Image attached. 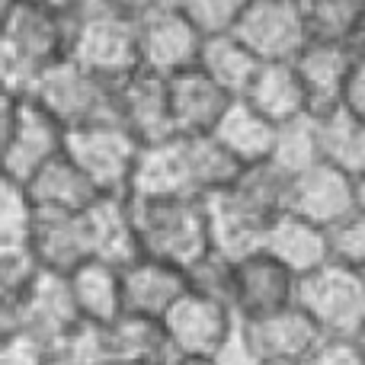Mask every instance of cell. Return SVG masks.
I'll list each match as a JSON object with an SVG mask.
<instances>
[{
	"label": "cell",
	"mask_w": 365,
	"mask_h": 365,
	"mask_svg": "<svg viewBox=\"0 0 365 365\" xmlns=\"http://www.w3.org/2000/svg\"><path fill=\"white\" fill-rule=\"evenodd\" d=\"M244 167L221 148L215 135H173L158 145L141 148L132 192L141 199L154 195H205L231 186Z\"/></svg>",
	"instance_id": "1"
},
{
	"label": "cell",
	"mask_w": 365,
	"mask_h": 365,
	"mask_svg": "<svg viewBox=\"0 0 365 365\" xmlns=\"http://www.w3.org/2000/svg\"><path fill=\"white\" fill-rule=\"evenodd\" d=\"M74 16L36 0H4L0 10V74L4 93H32L38 77L71 55Z\"/></svg>",
	"instance_id": "2"
},
{
	"label": "cell",
	"mask_w": 365,
	"mask_h": 365,
	"mask_svg": "<svg viewBox=\"0 0 365 365\" xmlns=\"http://www.w3.org/2000/svg\"><path fill=\"white\" fill-rule=\"evenodd\" d=\"M135 225H138L141 253L177 263L182 269L212 250L205 199L192 195H132Z\"/></svg>",
	"instance_id": "3"
},
{
	"label": "cell",
	"mask_w": 365,
	"mask_h": 365,
	"mask_svg": "<svg viewBox=\"0 0 365 365\" xmlns=\"http://www.w3.org/2000/svg\"><path fill=\"white\" fill-rule=\"evenodd\" d=\"M0 141H4V177L29 182L48 160L64 154L68 128L36 96L4 93Z\"/></svg>",
	"instance_id": "4"
},
{
	"label": "cell",
	"mask_w": 365,
	"mask_h": 365,
	"mask_svg": "<svg viewBox=\"0 0 365 365\" xmlns=\"http://www.w3.org/2000/svg\"><path fill=\"white\" fill-rule=\"evenodd\" d=\"M29 96H36L68 132L71 128L119 119L115 115V83L103 81L100 74L77 64L71 55L61 58L58 64H51L38 77V83L32 87Z\"/></svg>",
	"instance_id": "5"
},
{
	"label": "cell",
	"mask_w": 365,
	"mask_h": 365,
	"mask_svg": "<svg viewBox=\"0 0 365 365\" xmlns=\"http://www.w3.org/2000/svg\"><path fill=\"white\" fill-rule=\"evenodd\" d=\"M298 304L324 336H356L365 327V272L336 259L298 279Z\"/></svg>",
	"instance_id": "6"
},
{
	"label": "cell",
	"mask_w": 365,
	"mask_h": 365,
	"mask_svg": "<svg viewBox=\"0 0 365 365\" xmlns=\"http://www.w3.org/2000/svg\"><path fill=\"white\" fill-rule=\"evenodd\" d=\"M141 148L145 145L119 119H109V122H96V125L71 128L64 151L96 182V189L106 195V192H132Z\"/></svg>",
	"instance_id": "7"
},
{
	"label": "cell",
	"mask_w": 365,
	"mask_h": 365,
	"mask_svg": "<svg viewBox=\"0 0 365 365\" xmlns=\"http://www.w3.org/2000/svg\"><path fill=\"white\" fill-rule=\"evenodd\" d=\"M74 38L71 58L109 83H122L141 68L138 26L115 13H71Z\"/></svg>",
	"instance_id": "8"
},
{
	"label": "cell",
	"mask_w": 365,
	"mask_h": 365,
	"mask_svg": "<svg viewBox=\"0 0 365 365\" xmlns=\"http://www.w3.org/2000/svg\"><path fill=\"white\" fill-rule=\"evenodd\" d=\"M0 324H4V330H29V334L48 340L51 346H58L81 324V311L74 304L68 276L42 266L16 298L0 302Z\"/></svg>",
	"instance_id": "9"
},
{
	"label": "cell",
	"mask_w": 365,
	"mask_h": 365,
	"mask_svg": "<svg viewBox=\"0 0 365 365\" xmlns=\"http://www.w3.org/2000/svg\"><path fill=\"white\" fill-rule=\"evenodd\" d=\"M237 311L227 302L189 289L186 295L167 311L164 330L170 336V346L180 362L186 359H212L221 343L237 327Z\"/></svg>",
	"instance_id": "10"
},
{
	"label": "cell",
	"mask_w": 365,
	"mask_h": 365,
	"mask_svg": "<svg viewBox=\"0 0 365 365\" xmlns=\"http://www.w3.org/2000/svg\"><path fill=\"white\" fill-rule=\"evenodd\" d=\"M138 26V48L141 68L173 77L199 64L205 36L192 19L182 13V6H158L135 19Z\"/></svg>",
	"instance_id": "11"
},
{
	"label": "cell",
	"mask_w": 365,
	"mask_h": 365,
	"mask_svg": "<svg viewBox=\"0 0 365 365\" xmlns=\"http://www.w3.org/2000/svg\"><path fill=\"white\" fill-rule=\"evenodd\" d=\"M234 32L259 61H295L308 45L302 0H250Z\"/></svg>",
	"instance_id": "12"
},
{
	"label": "cell",
	"mask_w": 365,
	"mask_h": 365,
	"mask_svg": "<svg viewBox=\"0 0 365 365\" xmlns=\"http://www.w3.org/2000/svg\"><path fill=\"white\" fill-rule=\"evenodd\" d=\"M289 208L334 231L349 215L359 212V180L330 160H317L314 167L292 177Z\"/></svg>",
	"instance_id": "13"
},
{
	"label": "cell",
	"mask_w": 365,
	"mask_h": 365,
	"mask_svg": "<svg viewBox=\"0 0 365 365\" xmlns=\"http://www.w3.org/2000/svg\"><path fill=\"white\" fill-rule=\"evenodd\" d=\"M115 115L141 145L173 138L177 125L170 109V81L158 71L138 68L132 77L115 83Z\"/></svg>",
	"instance_id": "14"
},
{
	"label": "cell",
	"mask_w": 365,
	"mask_h": 365,
	"mask_svg": "<svg viewBox=\"0 0 365 365\" xmlns=\"http://www.w3.org/2000/svg\"><path fill=\"white\" fill-rule=\"evenodd\" d=\"M298 302V276L266 250L234 259V311L244 321L282 311Z\"/></svg>",
	"instance_id": "15"
},
{
	"label": "cell",
	"mask_w": 365,
	"mask_h": 365,
	"mask_svg": "<svg viewBox=\"0 0 365 365\" xmlns=\"http://www.w3.org/2000/svg\"><path fill=\"white\" fill-rule=\"evenodd\" d=\"M205 212L208 231H212V250H221L231 259L259 250L266 227L276 218V215H266L257 202L247 199L234 182L205 195Z\"/></svg>",
	"instance_id": "16"
},
{
	"label": "cell",
	"mask_w": 365,
	"mask_h": 365,
	"mask_svg": "<svg viewBox=\"0 0 365 365\" xmlns=\"http://www.w3.org/2000/svg\"><path fill=\"white\" fill-rule=\"evenodd\" d=\"M189 292V276L177 263L158 257H135L122 266V295H125V314L158 317L164 321L167 311Z\"/></svg>",
	"instance_id": "17"
},
{
	"label": "cell",
	"mask_w": 365,
	"mask_h": 365,
	"mask_svg": "<svg viewBox=\"0 0 365 365\" xmlns=\"http://www.w3.org/2000/svg\"><path fill=\"white\" fill-rule=\"evenodd\" d=\"M259 250H266L282 266H289L298 279L334 259V244H330L327 227L314 225V221H308L304 215L292 212V208L279 212L269 221Z\"/></svg>",
	"instance_id": "18"
},
{
	"label": "cell",
	"mask_w": 365,
	"mask_h": 365,
	"mask_svg": "<svg viewBox=\"0 0 365 365\" xmlns=\"http://www.w3.org/2000/svg\"><path fill=\"white\" fill-rule=\"evenodd\" d=\"M167 81H170V109L177 135H212L231 109V103L237 100L199 64Z\"/></svg>",
	"instance_id": "19"
},
{
	"label": "cell",
	"mask_w": 365,
	"mask_h": 365,
	"mask_svg": "<svg viewBox=\"0 0 365 365\" xmlns=\"http://www.w3.org/2000/svg\"><path fill=\"white\" fill-rule=\"evenodd\" d=\"M295 68L308 90L311 113L321 115L343 106V96H346L349 77L356 68V51L336 42H308L302 55L295 58Z\"/></svg>",
	"instance_id": "20"
},
{
	"label": "cell",
	"mask_w": 365,
	"mask_h": 365,
	"mask_svg": "<svg viewBox=\"0 0 365 365\" xmlns=\"http://www.w3.org/2000/svg\"><path fill=\"white\" fill-rule=\"evenodd\" d=\"M247 330L266 362H304L324 340L314 317L298 302L282 311H272V314L253 317L247 321Z\"/></svg>",
	"instance_id": "21"
},
{
	"label": "cell",
	"mask_w": 365,
	"mask_h": 365,
	"mask_svg": "<svg viewBox=\"0 0 365 365\" xmlns=\"http://www.w3.org/2000/svg\"><path fill=\"white\" fill-rule=\"evenodd\" d=\"M32 253L45 269L68 276L81 263L93 259V240H90L87 215L83 212H42L38 208L36 234H32Z\"/></svg>",
	"instance_id": "22"
},
{
	"label": "cell",
	"mask_w": 365,
	"mask_h": 365,
	"mask_svg": "<svg viewBox=\"0 0 365 365\" xmlns=\"http://www.w3.org/2000/svg\"><path fill=\"white\" fill-rule=\"evenodd\" d=\"M87 227L93 240V257L109 259L115 266L132 263L141 257L138 225H135V208L128 192H106L87 208Z\"/></svg>",
	"instance_id": "23"
},
{
	"label": "cell",
	"mask_w": 365,
	"mask_h": 365,
	"mask_svg": "<svg viewBox=\"0 0 365 365\" xmlns=\"http://www.w3.org/2000/svg\"><path fill=\"white\" fill-rule=\"evenodd\" d=\"M106 356L109 365H180L164 321L138 314L106 324Z\"/></svg>",
	"instance_id": "24"
},
{
	"label": "cell",
	"mask_w": 365,
	"mask_h": 365,
	"mask_svg": "<svg viewBox=\"0 0 365 365\" xmlns=\"http://www.w3.org/2000/svg\"><path fill=\"white\" fill-rule=\"evenodd\" d=\"M74 304L81 311V321L90 324H113L125 314V295H122V266L109 259H87L77 269L68 272Z\"/></svg>",
	"instance_id": "25"
},
{
	"label": "cell",
	"mask_w": 365,
	"mask_h": 365,
	"mask_svg": "<svg viewBox=\"0 0 365 365\" xmlns=\"http://www.w3.org/2000/svg\"><path fill=\"white\" fill-rule=\"evenodd\" d=\"M244 100L250 106H257L276 125H285V122L302 119V115L311 113L308 90H304V81L298 74L295 61H263L250 90L244 93Z\"/></svg>",
	"instance_id": "26"
},
{
	"label": "cell",
	"mask_w": 365,
	"mask_h": 365,
	"mask_svg": "<svg viewBox=\"0 0 365 365\" xmlns=\"http://www.w3.org/2000/svg\"><path fill=\"white\" fill-rule=\"evenodd\" d=\"M212 135L221 141V148H225L240 167H250V164L272 160L279 125L272 119H266L257 106H250L244 96H237Z\"/></svg>",
	"instance_id": "27"
},
{
	"label": "cell",
	"mask_w": 365,
	"mask_h": 365,
	"mask_svg": "<svg viewBox=\"0 0 365 365\" xmlns=\"http://www.w3.org/2000/svg\"><path fill=\"white\" fill-rule=\"evenodd\" d=\"M23 186L29 189L36 208H42V212H87L103 195L96 189V182L68 158V151L58 154L55 160H48Z\"/></svg>",
	"instance_id": "28"
},
{
	"label": "cell",
	"mask_w": 365,
	"mask_h": 365,
	"mask_svg": "<svg viewBox=\"0 0 365 365\" xmlns=\"http://www.w3.org/2000/svg\"><path fill=\"white\" fill-rule=\"evenodd\" d=\"M199 68L212 74L231 96H244L250 90L253 77L263 68V61L247 48V42L237 32H221V36H205Z\"/></svg>",
	"instance_id": "29"
},
{
	"label": "cell",
	"mask_w": 365,
	"mask_h": 365,
	"mask_svg": "<svg viewBox=\"0 0 365 365\" xmlns=\"http://www.w3.org/2000/svg\"><path fill=\"white\" fill-rule=\"evenodd\" d=\"M317 128H321L324 160L336 164L356 180L365 177V119L340 106L317 115Z\"/></svg>",
	"instance_id": "30"
},
{
	"label": "cell",
	"mask_w": 365,
	"mask_h": 365,
	"mask_svg": "<svg viewBox=\"0 0 365 365\" xmlns=\"http://www.w3.org/2000/svg\"><path fill=\"white\" fill-rule=\"evenodd\" d=\"M38 208L32 202L29 189L16 180L4 177L0 189V253L6 250H32Z\"/></svg>",
	"instance_id": "31"
},
{
	"label": "cell",
	"mask_w": 365,
	"mask_h": 365,
	"mask_svg": "<svg viewBox=\"0 0 365 365\" xmlns=\"http://www.w3.org/2000/svg\"><path fill=\"white\" fill-rule=\"evenodd\" d=\"M317 160H324V151H321V128H317V115L314 113L279 125L272 164L282 167L289 177H295V173L314 167Z\"/></svg>",
	"instance_id": "32"
},
{
	"label": "cell",
	"mask_w": 365,
	"mask_h": 365,
	"mask_svg": "<svg viewBox=\"0 0 365 365\" xmlns=\"http://www.w3.org/2000/svg\"><path fill=\"white\" fill-rule=\"evenodd\" d=\"M359 10H362V0H302L308 42L349 45Z\"/></svg>",
	"instance_id": "33"
},
{
	"label": "cell",
	"mask_w": 365,
	"mask_h": 365,
	"mask_svg": "<svg viewBox=\"0 0 365 365\" xmlns=\"http://www.w3.org/2000/svg\"><path fill=\"white\" fill-rule=\"evenodd\" d=\"M189 289L212 295L218 302H227L234 308V259L225 257L221 250H208L186 269Z\"/></svg>",
	"instance_id": "34"
},
{
	"label": "cell",
	"mask_w": 365,
	"mask_h": 365,
	"mask_svg": "<svg viewBox=\"0 0 365 365\" xmlns=\"http://www.w3.org/2000/svg\"><path fill=\"white\" fill-rule=\"evenodd\" d=\"M180 6L202 29V36H221L237 29L250 0H180Z\"/></svg>",
	"instance_id": "35"
},
{
	"label": "cell",
	"mask_w": 365,
	"mask_h": 365,
	"mask_svg": "<svg viewBox=\"0 0 365 365\" xmlns=\"http://www.w3.org/2000/svg\"><path fill=\"white\" fill-rule=\"evenodd\" d=\"M55 359V346L29 330L10 327L0 334V365H48Z\"/></svg>",
	"instance_id": "36"
},
{
	"label": "cell",
	"mask_w": 365,
	"mask_h": 365,
	"mask_svg": "<svg viewBox=\"0 0 365 365\" xmlns=\"http://www.w3.org/2000/svg\"><path fill=\"white\" fill-rule=\"evenodd\" d=\"M330 244H334L336 263L365 272V212L349 215L343 225H336L330 231Z\"/></svg>",
	"instance_id": "37"
},
{
	"label": "cell",
	"mask_w": 365,
	"mask_h": 365,
	"mask_svg": "<svg viewBox=\"0 0 365 365\" xmlns=\"http://www.w3.org/2000/svg\"><path fill=\"white\" fill-rule=\"evenodd\" d=\"M215 365H266V359L259 356L257 343H253L250 330H247V321L240 317L237 327L231 330V336H227L225 343H221V349L212 356Z\"/></svg>",
	"instance_id": "38"
},
{
	"label": "cell",
	"mask_w": 365,
	"mask_h": 365,
	"mask_svg": "<svg viewBox=\"0 0 365 365\" xmlns=\"http://www.w3.org/2000/svg\"><path fill=\"white\" fill-rule=\"evenodd\" d=\"M304 365H365L359 343L349 336H324Z\"/></svg>",
	"instance_id": "39"
},
{
	"label": "cell",
	"mask_w": 365,
	"mask_h": 365,
	"mask_svg": "<svg viewBox=\"0 0 365 365\" xmlns=\"http://www.w3.org/2000/svg\"><path fill=\"white\" fill-rule=\"evenodd\" d=\"M343 106H346L349 113H356L359 119H365V58H356V68H353V77H349Z\"/></svg>",
	"instance_id": "40"
},
{
	"label": "cell",
	"mask_w": 365,
	"mask_h": 365,
	"mask_svg": "<svg viewBox=\"0 0 365 365\" xmlns=\"http://www.w3.org/2000/svg\"><path fill=\"white\" fill-rule=\"evenodd\" d=\"M349 48L356 51V58H365V0H362V10H359V19H356V29H353V38H349Z\"/></svg>",
	"instance_id": "41"
},
{
	"label": "cell",
	"mask_w": 365,
	"mask_h": 365,
	"mask_svg": "<svg viewBox=\"0 0 365 365\" xmlns=\"http://www.w3.org/2000/svg\"><path fill=\"white\" fill-rule=\"evenodd\" d=\"M36 4H45V6H55V10H64V13H77L87 0H36Z\"/></svg>",
	"instance_id": "42"
},
{
	"label": "cell",
	"mask_w": 365,
	"mask_h": 365,
	"mask_svg": "<svg viewBox=\"0 0 365 365\" xmlns=\"http://www.w3.org/2000/svg\"><path fill=\"white\" fill-rule=\"evenodd\" d=\"M359 212H365V177H359Z\"/></svg>",
	"instance_id": "43"
},
{
	"label": "cell",
	"mask_w": 365,
	"mask_h": 365,
	"mask_svg": "<svg viewBox=\"0 0 365 365\" xmlns=\"http://www.w3.org/2000/svg\"><path fill=\"white\" fill-rule=\"evenodd\" d=\"M180 365H215L212 359H186V362H180Z\"/></svg>",
	"instance_id": "44"
},
{
	"label": "cell",
	"mask_w": 365,
	"mask_h": 365,
	"mask_svg": "<svg viewBox=\"0 0 365 365\" xmlns=\"http://www.w3.org/2000/svg\"><path fill=\"white\" fill-rule=\"evenodd\" d=\"M356 343H359V349H362V356H365V327H362V334L356 336Z\"/></svg>",
	"instance_id": "45"
},
{
	"label": "cell",
	"mask_w": 365,
	"mask_h": 365,
	"mask_svg": "<svg viewBox=\"0 0 365 365\" xmlns=\"http://www.w3.org/2000/svg\"><path fill=\"white\" fill-rule=\"evenodd\" d=\"M48 365H71V362H64V359H58V356H55V359H51Z\"/></svg>",
	"instance_id": "46"
},
{
	"label": "cell",
	"mask_w": 365,
	"mask_h": 365,
	"mask_svg": "<svg viewBox=\"0 0 365 365\" xmlns=\"http://www.w3.org/2000/svg\"><path fill=\"white\" fill-rule=\"evenodd\" d=\"M266 365H304V362H266Z\"/></svg>",
	"instance_id": "47"
}]
</instances>
